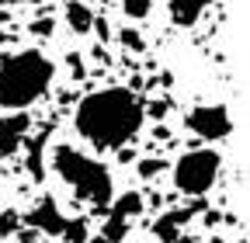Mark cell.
<instances>
[{
	"instance_id": "obj_17",
	"label": "cell",
	"mask_w": 250,
	"mask_h": 243,
	"mask_svg": "<svg viewBox=\"0 0 250 243\" xmlns=\"http://www.w3.org/2000/svg\"><path fill=\"white\" fill-rule=\"evenodd\" d=\"M39 149H42V139H35L31 149H28V170L35 177H42V153H39Z\"/></svg>"
},
{
	"instance_id": "obj_5",
	"label": "cell",
	"mask_w": 250,
	"mask_h": 243,
	"mask_svg": "<svg viewBox=\"0 0 250 243\" xmlns=\"http://www.w3.org/2000/svg\"><path fill=\"white\" fill-rule=\"evenodd\" d=\"M184 125L191 129L198 139H208V142H219L233 132V118H229V108L226 104H198L184 115Z\"/></svg>"
},
{
	"instance_id": "obj_18",
	"label": "cell",
	"mask_w": 250,
	"mask_h": 243,
	"mask_svg": "<svg viewBox=\"0 0 250 243\" xmlns=\"http://www.w3.org/2000/svg\"><path fill=\"white\" fill-rule=\"evenodd\" d=\"M11 240H14V243H42V233H35V229H18Z\"/></svg>"
},
{
	"instance_id": "obj_21",
	"label": "cell",
	"mask_w": 250,
	"mask_h": 243,
	"mask_svg": "<svg viewBox=\"0 0 250 243\" xmlns=\"http://www.w3.org/2000/svg\"><path fill=\"white\" fill-rule=\"evenodd\" d=\"M167 108H170V101H153V104H146V115L164 118V115H167Z\"/></svg>"
},
{
	"instance_id": "obj_12",
	"label": "cell",
	"mask_w": 250,
	"mask_h": 243,
	"mask_svg": "<svg viewBox=\"0 0 250 243\" xmlns=\"http://www.w3.org/2000/svg\"><path fill=\"white\" fill-rule=\"evenodd\" d=\"M62 243H87V236H90V229H87V223L83 219H66V226H62Z\"/></svg>"
},
{
	"instance_id": "obj_10",
	"label": "cell",
	"mask_w": 250,
	"mask_h": 243,
	"mask_svg": "<svg viewBox=\"0 0 250 243\" xmlns=\"http://www.w3.org/2000/svg\"><path fill=\"white\" fill-rule=\"evenodd\" d=\"M143 208H146L143 195H136V191H125V195L111 198V205H108V212H104V216H115V219H122V223H129V226H132V219H136V216H143Z\"/></svg>"
},
{
	"instance_id": "obj_13",
	"label": "cell",
	"mask_w": 250,
	"mask_h": 243,
	"mask_svg": "<svg viewBox=\"0 0 250 243\" xmlns=\"http://www.w3.org/2000/svg\"><path fill=\"white\" fill-rule=\"evenodd\" d=\"M21 229V212L18 208H0V240H11Z\"/></svg>"
},
{
	"instance_id": "obj_22",
	"label": "cell",
	"mask_w": 250,
	"mask_h": 243,
	"mask_svg": "<svg viewBox=\"0 0 250 243\" xmlns=\"http://www.w3.org/2000/svg\"><path fill=\"white\" fill-rule=\"evenodd\" d=\"M7 4H35V0H7Z\"/></svg>"
},
{
	"instance_id": "obj_20",
	"label": "cell",
	"mask_w": 250,
	"mask_h": 243,
	"mask_svg": "<svg viewBox=\"0 0 250 243\" xmlns=\"http://www.w3.org/2000/svg\"><path fill=\"white\" fill-rule=\"evenodd\" d=\"M66 63H70V70H73V77H77V80H83V73H87V70H83V59L70 52V56H66Z\"/></svg>"
},
{
	"instance_id": "obj_3",
	"label": "cell",
	"mask_w": 250,
	"mask_h": 243,
	"mask_svg": "<svg viewBox=\"0 0 250 243\" xmlns=\"http://www.w3.org/2000/svg\"><path fill=\"white\" fill-rule=\"evenodd\" d=\"M52 73L56 66L39 49H24V52L0 59V108L24 111L28 104H35L49 90Z\"/></svg>"
},
{
	"instance_id": "obj_4",
	"label": "cell",
	"mask_w": 250,
	"mask_h": 243,
	"mask_svg": "<svg viewBox=\"0 0 250 243\" xmlns=\"http://www.w3.org/2000/svg\"><path fill=\"white\" fill-rule=\"evenodd\" d=\"M219 170H223V157L215 149L202 146V149H188L174 163V188L188 198H202L208 195V188L215 184Z\"/></svg>"
},
{
	"instance_id": "obj_2",
	"label": "cell",
	"mask_w": 250,
	"mask_h": 243,
	"mask_svg": "<svg viewBox=\"0 0 250 243\" xmlns=\"http://www.w3.org/2000/svg\"><path fill=\"white\" fill-rule=\"evenodd\" d=\"M49 163L59 174L62 184H66L80 202L90 205L94 216H104L111 198H115V184H111V174H108V167L101 160H94V157H87V153H80V149L62 142V146L52 149Z\"/></svg>"
},
{
	"instance_id": "obj_7",
	"label": "cell",
	"mask_w": 250,
	"mask_h": 243,
	"mask_svg": "<svg viewBox=\"0 0 250 243\" xmlns=\"http://www.w3.org/2000/svg\"><path fill=\"white\" fill-rule=\"evenodd\" d=\"M28 129H31V118L24 111H11L7 118H0V153H4V157L14 153V149L24 142Z\"/></svg>"
},
{
	"instance_id": "obj_15",
	"label": "cell",
	"mask_w": 250,
	"mask_h": 243,
	"mask_svg": "<svg viewBox=\"0 0 250 243\" xmlns=\"http://www.w3.org/2000/svg\"><path fill=\"white\" fill-rule=\"evenodd\" d=\"M149 0H122V11H125V18H132V21H143L146 14H149Z\"/></svg>"
},
{
	"instance_id": "obj_14",
	"label": "cell",
	"mask_w": 250,
	"mask_h": 243,
	"mask_svg": "<svg viewBox=\"0 0 250 243\" xmlns=\"http://www.w3.org/2000/svg\"><path fill=\"white\" fill-rule=\"evenodd\" d=\"M167 170V160H160V157H143L139 163H136V174L143 177V181H153V177H160Z\"/></svg>"
},
{
	"instance_id": "obj_6",
	"label": "cell",
	"mask_w": 250,
	"mask_h": 243,
	"mask_svg": "<svg viewBox=\"0 0 250 243\" xmlns=\"http://www.w3.org/2000/svg\"><path fill=\"white\" fill-rule=\"evenodd\" d=\"M24 223H28V229H35V233H49V236H59L62 233V226H66V216L59 212V205L45 195V198H39L35 202V208L24 216Z\"/></svg>"
},
{
	"instance_id": "obj_11",
	"label": "cell",
	"mask_w": 250,
	"mask_h": 243,
	"mask_svg": "<svg viewBox=\"0 0 250 243\" xmlns=\"http://www.w3.org/2000/svg\"><path fill=\"white\" fill-rule=\"evenodd\" d=\"M66 24L73 28L77 35H87L90 24H94V11L87 4H80V0H70V4H66Z\"/></svg>"
},
{
	"instance_id": "obj_23",
	"label": "cell",
	"mask_w": 250,
	"mask_h": 243,
	"mask_svg": "<svg viewBox=\"0 0 250 243\" xmlns=\"http://www.w3.org/2000/svg\"><path fill=\"white\" fill-rule=\"evenodd\" d=\"M87 243H104V240L101 236H87Z\"/></svg>"
},
{
	"instance_id": "obj_8",
	"label": "cell",
	"mask_w": 250,
	"mask_h": 243,
	"mask_svg": "<svg viewBox=\"0 0 250 243\" xmlns=\"http://www.w3.org/2000/svg\"><path fill=\"white\" fill-rule=\"evenodd\" d=\"M208 7H212V0H170V4H167L170 21H174L177 28H191V24H198V18H202Z\"/></svg>"
},
{
	"instance_id": "obj_9",
	"label": "cell",
	"mask_w": 250,
	"mask_h": 243,
	"mask_svg": "<svg viewBox=\"0 0 250 243\" xmlns=\"http://www.w3.org/2000/svg\"><path fill=\"white\" fill-rule=\"evenodd\" d=\"M191 212L195 208H170L167 216H160L153 223V233H156V240L160 243H177V236H181V226L191 219Z\"/></svg>"
},
{
	"instance_id": "obj_19",
	"label": "cell",
	"mask_w": 250,
	"mask_h": 243,
	"mask_svg": "<svg viewBox=\"0 0 250 243\" xmlns=\"http://www.w3.org/2000/svg\"><path fill=\"white\" fill-rule=\"evenodd\" d=\"M52 28H56V24H52V18H39V21H31V32L42 35V39H45V35H52Z\"/></svg>"
},
{
	"instance_id": "obj_1",
	"label": "cell",
	"mask_w": 250,
	"mask_h": 243,
	"mask_svg": "<svg viewBox=\"0 0 250 243\" xmlns=\"http://www.w3.org/2000/svg\"><path fill=\"white\" fill-rule=\"evenodd\" d=\"M77 132L101 153L129 146L146 125V101L132 87H104L90 90L77 104Z\"/></svg>"
},
{
	"instance_id": "obj_16",
	"label": "cell",
	"mask_w": 250,
	"mask_h": 243,
	"mask_svg": "<svg viewBox=\"0 0 250 243\" xmlns=\"http://www.w3.org/2000/svg\"><path fill=\"white\" fill-rule=\"evenodd\" d=\"M118 42H122L125 49H132V52H143V49H146V42H143V35L136 32V28H122V32H118Z\"/></svg>"
}]
</instances>
